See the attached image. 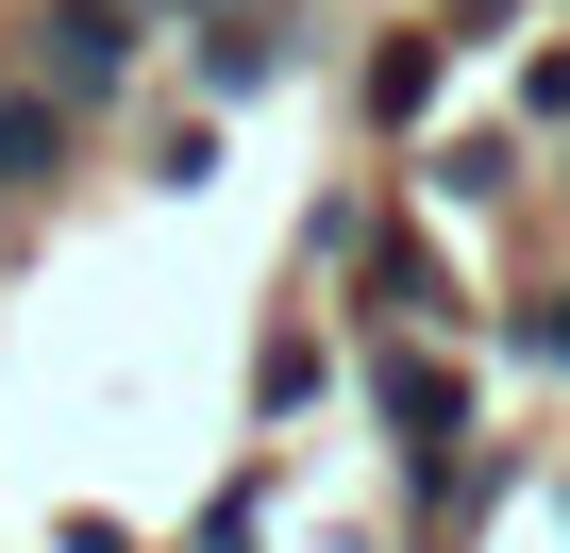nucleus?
<instances>
[{
	"label": "nucleus",
	"mask_w": 570,
	"mask_h": 553,
	"mask_svg": "<svg viewBox=\"0 0 570 553\" xmlns=\"http://www.w3.org/2000/svg\"><path fill=\"white\" fill-rule=\"evenodd\" d=\"M268 68H285L268 18H202V85H268Z\"/></svg>",
	"instance_id": "f03ea898"
},
{
	"label": "nucleus",
	"mask_w": 570,
	"mask_h": 553,
	"mask_svg": "<svg viewBox=\"0 0 570 553\" xmlns=\"http://www.w3.org/2000/svg\"><path fill=\"white\" fill-rule=\"evenodd\" d=\"M370 101L420 118V101H436V34H386V51H370Z\"/></svg>",
	"instance_id": "7ed1b4c3"
},
{
	"label": "nucleus",
	"mask_w": 570,
	"mask_h": 553,
	"mask_svg": "<svg viewBox=\"0 0 570 553\" xmlns=\"http://www.w3.org/2000/svg\"><path fill=\"white\" fill-rule=\"evenodd\" d=\"M118 68H135V0H51L35 18V85L51 101H118Z\"/></svg>",
	"instance_id": "f257e3e1"
}]
</instances>
